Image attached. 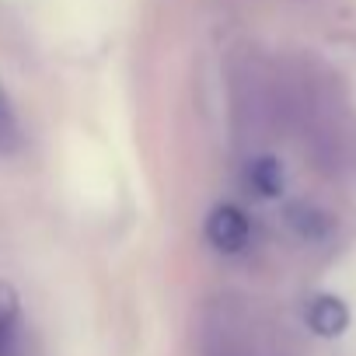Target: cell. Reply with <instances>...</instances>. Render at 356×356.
<instances>
[{
	"instance_id": "6da1fadb",
	"label": "cell",
	"mask_w": 356,
	"mask_h": 356,
	"mask_svg": "<svg viewBox=\"0 0 356 356\" xmlns=\"http://www.w3.org/2000/svg\"><path fill=\"white\" fill-rule=\"evenodd\" d=\"M248 238H252V224H248L245 210H238L234 203H220V207L210 210V217H207V241L217 252L234 255V252H241L248 245Z\"/></svg>"
},
{
	"instance_id": "7a4b0ae2",
	"label": "cell",
	"mask_w": 356,
	"mask_h": 356,
	"mask_svg": "<svg viewBox=\"0 0 356 356\" xmlns=\"http://www.w3.org/2000/svg\"><path fill=\"white\" fill-rule=\"evenodd\" d=\"M307 325H311L318 335H339V332L349 325V311H346V304H342L339 297L321 293V297H314V300L307 304Z\"/></svg>"
},
{
	"instance_id": "3957f363",
	"label": "cell",
	"mask_w": 356,
	"mask_h": 356,
	"mask_svg": "<svg viewBox=\"0 0 356 356\" xmlns=\"http://www.w3.org/2000/svg\"><path fill=\"white\" fill-rule=\"evenodd\" d=\"M245 186H248V193H255L259 200L280 196V193H283V168H280V161H276V157H259V161H252L248 171H245Z\"/></svg>"
},
{
	"instance_id": "277c9868",
	"label": "cell",
	"mask_w": 356,
	"mask_h": 356,
	"mask_svg": "<svg viewBox=\"0 0 356 356\" xmlns=\"http://www.w3.org/2000/svg\"><path fill=\"white\" fill-rule=\"evenodd\" d=\"M18 293L11 283H0V356H8L11 342H15V332H18Z\"/></svg>"
},
{
	"instance_id": "5b68a950",
	"label": "cell",
	"mask_w": 356,
	"mask_h": 356,
	"mask_svg": "<svg viewBox=\"0 0 356 356\" xmlns=\"http://www.w3.org/2000/svg\"><path fill=\"white\" fill-rule=\"evenodd\" d=\"M22 147V126L15 115V105L8 102L4 88H0V154H15Z\"/></svg>"
}]
</instances>
